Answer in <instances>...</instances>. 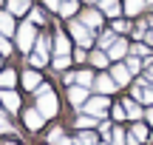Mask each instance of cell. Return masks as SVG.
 Returning <instances> with one entry per match:
<instances>
[{
	"mask_svg": "<svg viewBox=\"0 0 153 145\" xmlns=\"http://www.w3.org/2000/svg\"><path fill=\"white\" fill-rule=\"evenodd\" d=\"M114 40H116V37H114V31H105L99 43H102V46H111V43H114Z\"/></svg>",
	"mask_w": 153,
	"mask_h": 145,
	"instance_id": "cell-32",
	"label": "cell"
},
{
	"mask_svg": "<svg viewBox=\"0 0 153 145\" xmlns=\"http://www.w3.org/2000/svg\"><path fill=\"white\" fill-rule=\"evenodd\" d=\"M45 60H48V57L37 54V51H34V54H31V66H45Z\"/></svg>",
	"mask_w": 153,
	"mask_h": 145,
	"instance_id": "cell-31",
	"label": "cell"
},
{
	"mask_svg": "<svg viewBox=\"0 0 153 145\" xmlns=\"http://www.w3.org/2000/svg\"><path fill=\"white\" fill-rule=\"evenodd\" d=\"M54 49H57V54H60V57H68V37H65V34H57Z\"/></svg>",
	"mask_w": 153,
	"mask_h": 145,
	"instance_id": "cell-14",
	"label": "cell"
},
{
	"mask_svg": "<svg viewBox=\"0 0 153 145\" xmlns=\"http://www.w3.org/2000/svg\"><path fill=\"white\" fill-rule=\"evenodd\" d=\"M57 145H71V142H68V140H60V142H57Z\"/></svg>",
	"mask_w": 153,
	"mask_h": 145,
	"instance_id": "cell-41",
	"label": "cell"
},
{
	"mask_svg": "<svg viewBox=\"0 0 153 145\" xmlns=\"http://www.w3.org/2000/svg\"><path fill=\"white\" fill-rule=\"evenodd\" d=\"M54 66H57V68H65V66H68V57H57Z\"/></svg>",
	"mask_w": 153,
	"mask_h": 145,
	"instance_id": "cell-36",
	"label": "cell"
},
{
	"mask_svg": "<svg viewBox=\"0 0 153 145\" xmlns=\"http://www.w3.org/2000/svg\"><path fill=\"white\" fill-rule=\"evenodd\" d=\"M128 68H131V74L139 71V57H131V60H128Z\"/></svg>",
	"mask_w": 153,
	"mask_h": 145,
	"instance_id": "cell-34",
	"label": "cell"
},
{
	"mask_svg": "<svg viewBox=\"0 0 153 145\" xmlns=\"http://www.w3.org/2000/svg\"><path fill=\"white\" fill-rule=\"evenodd\" d=\"M133 57H139V60L148 63V60H150V51L145 49V46H136V49H133Z\"/></svg>",
	"mask_w": 153,
	"mask_h": 145,
	"instance_id": "cell-26",
	"label": "cell"
},
{
	"mask_svg": "<svg viewBox=\"0 0 153 145\" xmlns=\"http://www.w3.org/2000/svg\"><path fill=\"white\" fill-rule=\"evenodd\" d=\"M125 114H128L131 120H139V117H142V108H139L133 100H125Z\"/></svg>",
	"mask_w": 153,
	"mask_h": 145,
	"instance_id": "cell-15",
	"label": "cell"
},
{
	"mask_svg": "<svg viewBox=\"0 0 153 145\" xmlns=\"http://www.w3.org/2000/svg\"><path fill=\"white\" fill-rule=\"evenodd\" d=\"M82 20H85V26H88V28H97L99 23H102V14H99V11H88Z\"/></svg>",
	"mask_w": 153,
	"mask_h": 145,
	"instance_id": "cell-17",
	"label": "cell"
},
{
	"mask_svg": "<svg viewBox=\"0 0 153 145\" xmlns=\"http://www.w3.org/2000/svg\"><path fill=\"white\" fill-rule=\"evenodd\" d=\"M91 125H97V117H91V114H82L76 120V128H91Z\"/></svg>",
	"mask_w": 153,
	"mask_h": 145,
	"instance_id": "cell-23",
	"label": "cell"
},
{
	"mask_svg": "<svg viewBox=\"0 0 153 145\" xmlns=\"http://www.w3.org/2000/svg\"><path fill=\"white\" fill-rule=\"evenodd\" d=\"M114 31H128V23L125 20H116L114 23Z\"/></svg>",
	"mask_w": 153,
	"mask_h": 145,
	"instance_id": "cell-35",
	"label": "cell"
},
{
	"mask_svg": "<svg viewBox=\"0 0 153 145\" xmlns=\"http://www.w3.org/2000/svg\"><path fill=\"white\" fill-rule=\"evenodd\" d=\"M99 9H102L105 11V14H111V17H116V14H119V0H99Z\"/></svg>",
	"mask_w": 153,
	"mask_h": 145,
	"instance_id": "cell-10",
	"label": "cell"
},
{
	"mask_svg": "<svg viewBox=\"0 0 153 145\" xmlns=\"http://www.w3.org/2000/svg\"><path fill=\"white\" fill-rule=\"evenodd\" d=\"M45 51H48V37H37V54L45 57Z\"/></svg>",
	"mask_w": 153,
	"mask_h": 145,
	"instance_id": "cell-29",
	"label": "cell"
},
{
	"mask_svg": "<svg viewBox=\"0 0 153 145\" xmlns=\"http://www.w3.org/2000/svg\"><path fill=\"white\" fill-rule=\"evenodd\" d=\"M71 34H74V40L79 46H91L94 43V37L88 34V26H85V23H71Z\"/></svg>",
	"mask_w": 153,
	"mask_h": 145,
	"instance_id": "cell-3",
	"label": "cell"
},
{
	"mask_svg": "<svg viewBox=\"0 0 153 145\" xmlns=\"http://www.w3.org/2000/svg\"><path fill=\"white\" fill-rule=\"evenodd\" d=\"M142 6H145V0H125V11L128 14H139Z\"/></svg>",
	"mask_w": 153,
	"mask_h": 145,
	"instance_id": "cell-21",
	"label": "cell"
},
{
	"mask_svg": "<svg viewBox=\"0 0 153 145\" xmlns=\"http://www.w3.org/2000/svg\"><path fill=\"white\" fill-rule=\"evenodd\" d=\"M131 134L136 137V140H148V128H145L142 123H136V125H133V131H131Z\"/></svg>",
	"mask_w": 153,
	"mask_h": 145,
	"instance_id": "cell-25",
	"label": "cell"
},
{
	"mask_svg": "<svg viewBox=\"0 0 153 145\" xmlns=\"http://www.w3.org/2000/svg\"><path fill=\"white\" fill-rule=\"evenodd\" d=\"M43 3L48 6V9H57V11H60V0H43Z\"/></svg>",
	"mask_w": 153,
	"mask_h": 145,
	"instance_id": "cell-37",
	"label": "cell"
},
{
	"mask_svg": "<svg viewBox=\"0 0 153 145\" xmlns=\"http://www.w3.org/2000/svg\"><path fill=\"white\" fill-rule=\"evenodd\" d=\"M26 125L31 131H37L40 125H43V114H40V108H37V111H26Z\"/></svg>",
	"mask_w": 153,
	"mask_h": 145,
	"instance_id": "cell-9",
	"label": "cell"
},
{
	"mask_svg": "<svg viewBox=\"0 0 153 145\" xmlns=\"http://www.w3.org/2000/svg\"><path fill=\"white\" fill-rule=\"evenodd\" d=\"M14 80H17L14 71H0V88H11V85H14Z\"/></svg>",
	"mask_w": 153,
	"mask_h": 145,
	"instance_id": "cell-18",
	"label": "cell"
},
{
	"mask_svg": "<svg viewBox=\"0 0 153 145\" xmlns=\"http://www.w3.org/2000/svg\"><path fill=\"white\" fill-rule=\"evenodd\" d=\"M0 31L3 34L14 31V20H11V14H6V11H0Z\"/></svg>",
	"mask_w": 153,
	"mask_h": 145,
	"instance_id": "cell-13",
	"label": "cell"
},
{
	"mask_svg": "<svg viewBox=\"0 0 153 145\" xmlns=\"http://www.w3.org/2000/svg\"><path fill=\"white\" fill-rule=\"evenodd\" d=\"M23 85H26V88H37V85H40V74H37V71H26Z\"/></svg>",
	"mask_w": 153,
	"mask_h": 145,
	"instance_id": "cell-19",
	"label": "cell"
},
{
	"mask_svg": "<svg viewBox=\"0 0 153 145\" xmlns=\"http://www.w3.org/2000/svg\"><path fill=\"white\" fill-rule=\"evenodd\" d=\"M105 108H108V100H105V97H94V100H88L85 111L91 114V117H102V114H105Z\"/></svg>",
	"mask_w": 153,
	"mask_h": 145,
	"instance_id": "cell-4",
	"label": "cell"
},
{
	"mask_svg": "<svg viewBox=\"0 0 153 145\" xmlns=\"http://www.w3.org/2000/svg\"><path fill=\"white\" fill-rule=\"evenodd\" d=\"M125 54H128V43H125V40H114L108 57H111V60H119V57H125Z\"/></svg>",
	"mask_w": 153,
	"mask_h": 145,
	"instance_id": "cell-6",
	"label": "cell"
},
{
	"mask_svg": "<svg viewBox=\"0 0 153 145\" xmlns=\"http://www.w3.org/2000/svg\"><path fill=\"white\" fill-rule=\"evenodd\" d=\"M37 108H40V114L43 117H54L57 114V97H54V91L48 88V85H37Z\"/></svg>",
	"mask_w": 153,
	"mask_h": 145,
	"instance_id": "cell-1",
	"label": "cell"
},
{
	"mask_svg": "<svg viewBox=\"0 0 153 145\" xmlns=\"http://www.w3.org/2000/svg\"><path fill=\"white\" fill-rule=\"evenodd\" d=\"M148 80H150V83H153V66L148 68Z\"/></svg>",
	"mask_w": 153,
	"mask_h": 145,
	"instance_id": "cell-39",
	"label": "cell"
},
{
	"mask_svg": "<svg viewBox=\"0 0 153 145\" xmlns=\"http://www.w3.org/2000/svg\"><path fill=\"white\" fill-rule=\"evenodd\" d=\"M26 9H28V0H11V3H9L11 14H26Z\"/></svg>",
	"mask_w": 153,
	"mask_h": 145,
	"instance_id": "cell-16",
	"label": "cell"
},
{
	"mask_svg": "<svg viewBox=\"0 0 153 145\" xmlns=\"http://www.w3.org/2000/svg\"><path fill=\"white\" fill-rule=\"evenodd\" d=\"M145 3H153V0H145Z\"/></svg>",
	"mask_w": 153,
	"mask_h": 145,
	"instance_id": "cell-43",
	"label": "cell"
},
{
	"mask_svg": "<svg viewBox=\"0 0 153 145\" xmlns=\"http://www.w3.org/2000/svg\"><path fill=\"white\" fill-rule=\"evenodd\" d=\"M148 40H150V43H153V31H150V34H148Z\"/></svg>",
	"mask_w": 153,
	"mask_h": 145,
	"instance_id": "cell-42",
	"label": "cell"
},
{
	"mask_svg": "<svg viewBox=\"0 0 153 145\" xmlns=\"http://www.w3.org/2000/svg\"><path fill=\"white\" fill-rule=\"evenodd\" d=\"M9 51H11V43H9V40L3 37V34H0V54L6 57V54H9Z\"/></svg>",
	"mask_w": 153,
	"mask_h": 145,
	"instance_id": "cell-30",
	"label": "cell"
},
{
	"mask_svg": "<svg viewBox=\"0 0 153 145\" xmlns=\"http://www.w3.org/2000/svg\"><path fill=\"white\" fill-rule=\"evenodd\" d=\"M133 97H136V100H142V102H153V88H148L145 83H139L136 88H133Z\"/></svg>",
	"mask_w": 153,
	"mask_h": 145,
	"instance_id": "cell-8",
	"label": "cell"
},
{
	"mask_svg": "<svg viewBox=\"0 0 153 145\" xmlns=\"http://www.w3.org/2000/svg\"><path fill=\"white\" fill-rule=\"evenodd\" d=\"M94 85H97V88L102 91V94H108V91H114V88H116V83H114L111 77H105V74H102V77H97V80H94Z\"/></svg>",
	"mask_w": 153,
	"mask_h": 145,
	"instance_id": "cell-11",
	"label": "cell"
},
{
	"mask_svg": "<svg viewBox=\"0 0 153 145\" xmlns=\"http://www.w3.org/2000/svg\"><path fill=\"white\" fill-rule=\"evenodd\" d=\"M74 11H76V0H60V14L71 17Z\"/></svg>",
	"mask_w": 153,
	"mask_h": 145,
	"instance_id": "cell-20",
	"label": "cell"
},
{
	"mask_svg": "<svg viewBox=\"0 0 153 145\" xmlns=\"http://www.w3.org/2000/svg\"><path fill=\"white\" fill-rule=\"evenodd\" d=\"M74 80H76L79 85H91V83H94V74H91V71H76Z\"/></svg>",
	"mask_w": 153,
	"mask_h": 145,
	"instance_id": "cell-22",
	"label": "cell"
},
{
	"mask_svg": "<svg viewBox=\"0 0 153 145\" xmlns=\"http://www.w3.org/2000/svg\"><path fill=\"white\" fill-rule=\"evenodd\" d=\"M148 123L153 125V108H150V111H148Z\"/></svg>",
	"mask_w": 153,
	"mask_h": 145,
	"instance_id": "cell-40",
	"label": "cell"
},
{
	"mask_svg": "<svg viewBox=\"0 0 153 145\" xmlns=\"http://www.w3.org/2000/svg\"><path fill=\"white\" fill-rule=\"evenodd\" d=\"M76 145H102V142H99V140H97L94 134H79V140H76Z\"/></svg>",
	"mask_w": 153,
	"mask_h": 145,
	"instance_id": "cell-24",
	"label": "cell"
},
{
	"mask_svg": "<svg viewBox=\"0 0 153 145\" xmlns=\"http://www.w3.org/2000/svg\"><path fill=\"white\" fill-rule=\"evenodd\" d=\"M60 140H62V131H60V128H54V131L48 134V142H60Z\"/></svg>",
	"mask_w": 153,
	"mask_h": 145,
	"instance_id": "cell-33",
	"label": "cell"
},
{
	"mask_svg": "<svg viewBox=\"0 0 153 145\" xmlns=\"http://www.w3.org/2000/svg\"><path fill=\"white\" fill-rule=\"evenodd\" d=\"M37 43V31H34L31 23H26V26L17 28V46H20L23 51H31V46Z\"/></svg>",
	"mask_w": 153,
	"mask_h": 145,
	"instance_id": "cell-2",
	"label": "cell"
},
{
	"mask_svg": "<svg viewBox=\"0 0 153 145\" xmlns=\"http://www.w3.org/2000/svg\"><path fill=\"white\" fill-rule=\"evenodd\" d=\"M0 100H3V105L9 108V111H17V108H20V97H17L14 91H3Z\"/></svg>",
	"mask_w": 153,
	"mask_h": 145,
	"instance_id": "cell-7",
	"label": "cell"
},
{
	"mask_svg": "<svg viewBox=\"0 0 153 145\" xmlns=\"http://www.w3.org/2000/svg\"><path fill=\"white\" fill-rule=\"evenodd\" d=\"M111 140H114V145H122V142H125V131L114 128V131H111Z\"/></svg>",
	"mask_w": 153,
	"mask_h": 145,
	"instance_id": "cell-27",
	"label": "cell"
},
{
	"mask_svg": "<svg viewBox=\"0 0 153 145\" xmlns=\"http://www.w3.org/2000/svg\"><path fill=\"white\" fill-rule=\"evenodd\" d=\"M68 94H71V105H82L85 102V85H74Z\"/></svg>",
	"mask_w": 153,
	"mask_h": 145,
	"instance_id": "cell-12",
	"label": "cell"
},
{
	"mask_svg": "<svg viewBox=\"0 0 153 145\" xmlns=\"http://www.w3.org/2000/svg\"><path fill=\"white\" fill-rule=\"evenodd\" d=\"M111 77H114L116 85H128V83H131V68H128V66H116Z\"/></svg>",
	"mask_w": 153,
	"mask_h": 145,
	"instance_id": "cell-5",
	"label": "cell"
},
{
	"mask_svg": "<svg viewBox=\"0 0 153 145\" xmlns=\"http://www.w3.org/2000/svg\"><path fill=\"white\" fill-rule=\"evenodd\" d=\"M91 60H94V66H99V68H102L105 63H108V57H105L102 51H94V54H91Z\"/></svg>",
	"mask_w": 153,
	"mask_h": 145,
	"instance_id": "cell-28",
	"label": "cell"
},
{
	"mask_svg": "<svg viewBox=\"0 0 153 145\" xmlns=\"http://www.w3.org/2000/svg\"><path fill=\"white\" fill-rule=\"evenodd\" d=\"M122 117H125V108L116 105V108H114V120H122Z\"/></svg>",
	"mask_w": 153,
	"mask_h": 145,
	"instance_id": "cell-38",
	"label": "cell"
}]
</instances>
